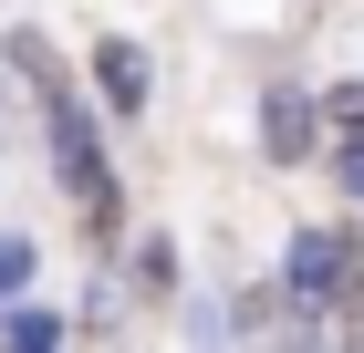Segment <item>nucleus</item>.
<instances>
[{
    "label": "nucleus",
    "mask_w": 364,
    "mask_h": 353,
    "mask_svg": "<svg viewBox=\"0 0 364 353\" xmlns=\"http://www.w3.org/2000/svg\"><path fill=\"white\" fill-rule=\"evenodd\" d=\"M21 53V73L42 83V104H53V156H63V177H73V197L84 208H114V188H105V156H94V125H84V104L63 94L53 73H42V42H11Z\"/></svg>",
    "instance_id": "nucleus-1"
},
{
    "label": "nucleus",
    "mask_w": 364,
    "mask_h": 353,
    "mask_svg": "<svg viewBox=\"0 0 364 353\" xmlns=\"http://www.w3.org/2000/svg\"><path fill=\"white\" fill-rule=\"evenodd\" d=\"M281 281H291V301H312V312H323L333 291H354V249H343L333 229H302V239H291V260H281Z\"/></svg>",
    "instance_id": "nucleus-2"
},
{
    "label": "nucleus",
    "mask_w": 364,
    "mask_h": 353,
    "mask_svg": "<svg viewBox=\"0 0 364 353\" xmlns=\"http://www.w3.org/2000/svg\"><path fill=\"white\" fill-rule=\"evenodd\" d=\"M260 146H271L281 166L312 156V104H302V94H271V104H260Z\"/></svg>",
    "instance_id": "nucleus-3"
},
{
    "label": "nucleus",
    "mask_w": 364,
    "mask_h": 353,
    "mask_svg": "<svg viewBox=\"0 0 364 353\" xmlns=\"http://www.w3.org/2000/svg\"><path fill=\"white\" fill-rule=\"evenodd\" d=\"M94 83H105V104L136 114L146 104V53H136V42H105V53H94Z\"/></svg>",
    "instance_id": "nucleus-4"
},
{
    "label": "nucleus",
    "mask_w": 364,
    "mask_h": 353,
    "mask_svg": "<svg viewBox=\"0 0 364 353\" xmlns=\"http://www.w3.org/2000/svg\"><path fill=\"white\" fill-rule=\"evenodd\" d=\"M11 353H63V332H53V312H11Z\"/></svg>",
    "instance_id": "nucleus-5"
},
{
    "label": "nucleus",
    "mask_w": 364,
    "mask_h": 353,
    "mask_svg": "<svg viewBox=\"0 0 364 353\" xmlns=\"http://www.w3.org/2000/svg\"><path fill=\"white\" fill-rule=\"evenodd\" d=\"M323 114H333V125H364V83H343V94H333Z\"/></svg>",
    "instance_id": "nucleus-6"
},
{
    "label": "nucleus",
    "mask_w": 364,
    "mask_h": 353,
    "mask_svg": "<svg viewBox=\"0 0 364 353\" xmlns=\"http://www.w3.org/2000/svg\"><path fill=\"white\" fill-rule=\"evenodd\" d=\"M21 271H31V249H21V239H0V291H11Z\"/></svg>",
    "instance_id": "nucleus-7"
},
{
    "label": "nucleus",
    "mask_w": 364,
    "mask_h": 353,
    "mask_svg": "<svg viewBox=\"0 0 364 353\" xmlns=\"http://www.w3.org/2000/svg\"><path fill=\"white\" fill-rule=\"evenodd\" d=\"M343 188H354V197H364V146H343Z\"/></svg>",
    "instance_id": "nucleus-8"
},
{
    "label": "nucleus",
    "mask_w": 364,
    "mask_h": 353,
    "mask_svg": "<svg viewBox=\"0 0 364 353\" xmlns=\"http://www.w3.org/2000/svg\"><path fill=\"white\" fill-rule=\"evenodd\" d=\"M281 353H323V343H312V332H302V343H281Z\"/></svg>",
    "instance_id": "nucleus-9"
},
{
    "label": "nucleus",
    "mask_w": 364,
    "mask_h": 353,
    "mask_svg": "<svg viewBox=\"0 0 364 353\" xmlns=\"http://www.w3.org/2000/svg\"><path fill=\"white\" fill-rule=\"evenodd\" d=\"M354 353H364V332H354Z\"/></svg>",
    "instance_id": "nucleus-10"
}]
</instances>
